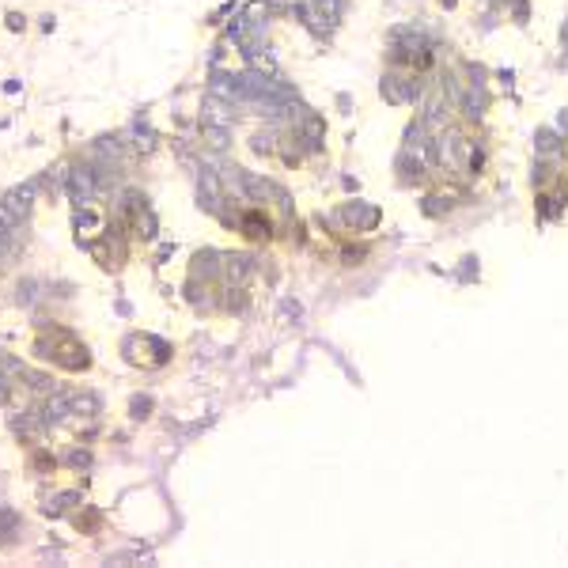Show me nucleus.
<instances>
[{
    "instance_id": "obj_4",
    "label": "nucleus",
    "mask_w": 568,
    "mask_h": 568,
    "mask_svg": "<svg viewBox=\"0 0 568 568\" xmlns=\"http://www.w3.org/2000/svg\"><path fill=\"white\" fill-rule=\"evenodd\" d=\"M19 303H23V307L35 303V280H23V284H19Z\"/></svg>"
},
{
    "instance_id": "obj_3",
    "label": "nucleus",
    "mask_w": 568,
    "mask_h": 568,
    "mask_svg": "<svg viewBox=\"0 0 568 568\" xmlns=\"http://www.w3.org/2000/svg\"><path fill=\"white\" fill-rule=\"evenodd\" d=\"M42 424H46L42 413H23V417L12 421V428H16V436H38V432H42Z\"/></svg>"
},
{
    "instance_id": "obj_5",
    "label": "nucleus",
    "mask_w": 568,
    "mask_h": 568,
    "mask_svg": "<svg viewBox=\"0 0 568 568\" xmlns=\"http://www.w3.org/2000/svg\"><path fill=\"white\" fill-rule=\"evenodd\" d=\"M8 394H12V387H8V371H4V368H0V402H4V398H8Z\"/></svg>"
},
{
    "instance_id": "obj_1",
    "label": "nucleus",
    "mask_w": 568,
    "mask_h": 568,
    "mask_svg": "<svg viewBox=\"0 0 568 568\" xmlns=\"http://www.w3.org/2000/svg\"><path fill=\"white\" fill-rule=\"evenodd\" d=\"M68 190H73L76 205H91V197H95V175H91L87 167L68 171Z\"/></svg>"
},
{
    "instance_id": "obj_2",
    "label": "nucleus",
    "mask_w": 568,
    "mask_h": 568,
    "mask_svg": "<svg viewBox=\"0 0 568 568\" xmlns=\"http://www.w3.org/2000/svg\"><path fill=\"white\" fill-rule=\"evenodd\" d=\"M68 413H73V398H68V394H54V398L46 402L42 417H46V424H57V421H65Z\"/></svg>"
}]
</instances>
